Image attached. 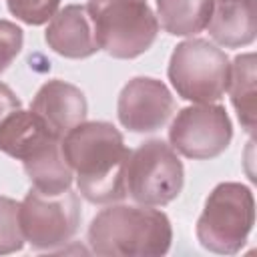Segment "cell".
Listing matches in <instances>:
<instances>
[{
    "label": "cell",
    "instance_id": "cell-21",
    "mask_svg": "<svg viewBox=\"0 0 257 257\" xmlns=\"http://www.w3.org/2000/svg\"><path fill=\"white\" fill-rule=\"evenodd\" d=\"M88 2H100V0H88Z\"/></svg>",
    "mask_w": 257,
    "mask_h": 257
},
{
    "label": "cell",
    "instance_id": "cell-7",
    "mask_svg": "<svg viewBox=\"0 0 257 257\" xmlns=\"http://www.w3.org/2000/svg\"><path fill=\"white\" fill-rule=\"evenodd\" d=\"M24 241L38 251H52L66 245L80 225V201L70 189L58 195L36 191L26 193L18 207Z\"/></svg>",
    "mask_w": 257,
    "mask_h": 257
},
{
    "label": "cell",
    "instance_id": "cell-12",
    "mask_svg": "<svg viewBox=\"0 0 257 257\" xmlns=\"http://www.w3.org/2000/svg\"><path fill=\"white\" fill-rule=\"evenodd\" d=\"M211 38L225 48H241L257 36L255 0H213L207 22Z\"/></svg>",
    "mask_w": 257,
    "mask_h": 257
},
{
    "label": "cell",
    "instance_id": "cell-4",
    "mask_svg": "<svg viewBox=\"0 0 257 257\" xmlns=\"http://www.w3.org/2000/svg\"><path fill=\"white\" fill-rule=\"evenodd\" d=\"M86 6L98 48L112 58H137L157 40L159 20L147 0H100Z\"/></svg>",
    "mask_w": 257,
    "mask_h": 257
},
{
    "label": "cell",
    "instance_id": "cell-6",
    "mask_svg": "<svg viewBox=\"0 0 257 257\" xmlns=\"http://www.w3.org/2000/svg\"><path fill=\"white\" fill-rule=\"evenodd\" d=\"M185 183L183 163L175 149L161 139L139 145L126 161L124 187L133 201L147 207H163L179 197Z\"/></svg>",
    "mask_w": 257,
    "mask_h": 257
},
{
    "label": "cell",
    "instance_id": "cell-2",
    "mask_svg": "<svg viewBox=\"0 0 257 257\" xmlns=\"http://www.w3.org/2000/svg\"><path fill=\"white\" fill-rule=\"evenodd\" d=\"M171 241L169 217L147 205H110L88 227V245L102 257H159L169 251Z\"/></svg>",
    "mask_w": 257,
    "mask_h": 257
},
{
    "label": "cell",
    "instance_id": "cell-14",
    "mask_svg": "<svg viewBox=\"0 0 257 257\" xmlns=\"http://www.w3.org/2000/svg\"><path fill=\"white\" fill-rule=\"evenodd\" d=\"M62 139H54L46 143L42 149H38L34 155L22 161L24 171L36 191L58 195L70 189L72 185V169L64 159L62 153Z\"/></svg>",
    "mask_w": 257,
    "mask_h": 257
},
{
    "label": "cell",
    "instance_id": "cell-11",
    "mask_svg": "<svg viewBox=\"0 0 257 257\" xmlns=\"http://www.w3.org/2000/svg\"><path fill=\"white\" fill-rule=\"evenodd\" d=\"M44 40L64 58H88L100 50L86 4H68L58 10L48 22Z\"/></svg>",
    "mask_w": 257,
    "mask_h": 257
},
{
    "label": "cell",
    "instance_id": "cell-20",
    "mask_svg": "<svg viewBox=\"0 0 257 257\" xmlns=\"http://www.w3.org/2000/svg\"><path fill=\"white\" fill-rule=\"evenodd\" d=\"M20 106H22V102H20V98L16 96V92H14L8 84L0 82V124H2V120H4L10 112H14V110L20 108Z\"/></svg>",
    "mask_w": 257,
    "mask_h": 257
},
{
    "label": "cell",
    "instance_id": "cell-1",
    "mask_svg": "<svg viewBox=\"0 0 257 257\" xmlns=\"http://www.w3.org/2000/svg\"><path fill=\"white\" fill-rule=\"evenodd\" d=\"M60 145L86 201L110 205L126 197L124 171L131 151L114 124L82 120L62 137Z\"/></svg>",
    "mask_w": 257,
    "mask_h": 257
},
{
    "label": "cell",
    "instance_id": "cell-15",
    "mask_svg": "<svg viewBox=\"0 0 257 257\" xmlns=\"http://www.w3.org/2000/svg\"><path fill=\"white\" fill-rule=\"evenodd\" d=\"M213 0H157V20L173 36H193L207 28Z\"/></svg>",
    "mask_w": 257,
    "mask_h": 257
},
{
    "label": "cell",
    "instance_id": "cell-19",
    "mask_svg": "<svg viewBox=\"0 0 257 257\" xmlns=\"http://www.w3.org/2000/svg\"><path fill=\"white\" fill-rule=\"evenodd\" d=\"M22 42H24L22 28L10 20L0 18V72H4L20 54Z\"/></svg>",
    "mask_w": 257,
    "mask_h": 257
},
{
    "label": "cell",
    "instance_id": "cell-16",
    "mask_svg": "<svg viewBox=\"0 0 257 257\" xmlns=\"http://www.w3.org/2000/svg\"><path fill=\"white\" fill-rule=\"evenodd\" d=\"M227 90L237 110L239 122L247 133L255 128V54H239L231 64Z\"/></svg>",
    "mask_w": 257,
    "mask_h": 257
},
{
    "label": "cell",
    "instance_id": "cell-18",
    "mask_svg": "<svg viewBox=\"0 0 257 257\" xmlns=\"http://www.w3.org/2000/svg\"><path fill=\"white\" fill-rule=\"evenodd\" d=\"M12 16L30 26L46 24L60 6V0H6Z\"/></svg>",
    "mask_w": 257,
    "mask_h": 257
},
{
    "label": "cell",
    "instance_id": "cell-17",
    "mask_svg": "<svg viewBox=\"0 0 257 257\" xmlns=\"http://www.w3.org/2000/svg\"><path fill=\"white\" fill-rule=\"evenodd\" d=\"M18 207L20 203H16L14 199L0 195V255L16 253L24 247Z\"/></svg>",
    "mask_w": 257,
    "mask_h": 257
},
{
    "label": "cell",
    "instance_id": "cell-10",
    "mask_svg": "<svg viewBox=\"0 0 257 257\" xmlns=\"http://www.w3.org/2000/svg\"><path fill=\"white\" fill-rule=\"evenodd\" d=\"M30 110L42 118V122L56 135L64 137L70 128L86 118L88 102L84 92L60 78L44 82L32 98Z\"/></svg>",
    "mask_w": 257,
    "mask_h": 257
},
{
    "label": "cell",
    "instance_id": "cell-13",
    "mask_svg": "<svg viewBox=\"0 0 257 257\" xmlns=\"http://www.w3.org/2000/svg\"><path fill=\"white\" fill-rule=\"evenodd\" d=\"M56 137L38 114L22 106L10 112L0 124V151L12 159L24 161Z\"/></svg>",
    "mask_w": 257,
    "mask_h": 257
},
{
    "label": "cell",
    "instance_id": "cell-5",
    "mask_svg": "<svg viewBox=\"0 0 257 257\" xmlns=\"http://www.w3.org/2000/svg\"><path fill=\"white\" fill-rule=\"evenodd\" d=\"M167 74L181 98L195 104H207L225 94L231 62L213 42L191 38L175 46Z\"/></svg>",
    "mask_w": 257,
    "mask_h": 257
},
{
    "label": "cell",
    "instance_id": "cell-9",
    "mask_svg": "<svg viewBox=\"0 0 257 257\" xmlns=\"http://www.w3.org/2000/svg\"><path fill=\"white\" fill-rule=\"evenodd\" d=\"M175 110V98L165 82L151 76L131 78L116 102V114L133 133H155L167 124Z\"/></svg>",
    "mask_w": 257,
    "mask_h": 257
},
{
    "label": "cell",
    "instance_id": "cell-8",
    "mask_svg": "<svg viewBox=\"0 0 257 257\" xmlns=\"http://www.w3.org/2000/svg\"><path fill=\"white\" fill-rule=\"evenodd\" d=\"M233 139L231 118L221 104H193L177 112L169 128L171 147L187 159H215Z\"/></svg>",
    "mask_w": 257,
    "mask_h": 257
},
{
    "label": "cell",
    "instance_id": "cell-3",
    "mask_svg": "<svg viewBox=\"0 0 257 257\" xmlns=\"http://www.w3.org/2000/svg\"><path fill=\"white\" fill-rule=\"evenodd\" d=\"M255 223V199L241 183H219L207 197L197 221V239L203 249L219 255H235L247 243Z\"/></svg>",
    "mask_w": 257,
    "mask_h": 257
}]
</instances>
